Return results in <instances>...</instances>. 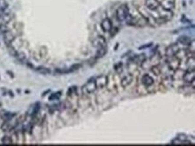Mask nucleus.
I'll return each instance as SVG.
<instances>
[{
  "label": "nucleus",
  "instance_id": "obj_1",
  "mask_svg": "<svg viewBox=\"0 0 195 146\" xmlns=\"http://www.w3.org/2000/svg\"><path fill=\"white\" fill-rule=\"evenodd\" d=\"M96 89H97V86L95 83V77H92L82 87V91L84 94L88 95V94L95 92L96 91Z\"/></svg>",
  "mask_w": 195,
  "mask_h": 146
},
{
  "label": "nucleus",
  "instance_id": "obj_2",
  "mask_svg": "<svg viewBox=\"0 0 195 146\" xmlns=\"http://www.w3.org/2000/svg\"><path fill=\"white\" fill-rule=\"evenodd\" d=\"M128 14H129V7L126 5L121 6L116 11V16L118 21L120 22H125Z\"/></svg>",
  "mask_w": 195,
  "mask_h": 146
},
{
  "label": "nucleus",
  "instance_id": "obj_3",
  "mask_svg": "<svg viewBox=\"0 0 195 146\" xmlns=\"http://www.w3.org/2000/svg\"><path fill=\"white\" fill-rule=\"evenodd\" d=\"M167 65L168 68L172 71H176L178 69L180 65V59L176 56H173L170 58H167Z\"/></svg>",
  "mask_w": 195,
  "mask_h": 146
},
{
  "label": "nucleus",
  "instance_id": "obj_4",
  "mask_svg": "<svg viewBox=\"0 0 195 146\" xmlns=\"http://www.w3.org/2000/svg\"><path fill=\"white\" fill-rule=\"evenodd\" d=\"M155 11H157V13L159 14L158 15H159V17H161V18H163V19H165L166 22L167 21H170L172 18H173V12H172V10H168V9H165V8H164V7H162L161 6L157 9V10H155Z\"/></svg>",
  "mask_w": 195,
  "mask_h": 146
},
{
  "label": "nucleus",
  "instance_id": "obj_5",
  "mask_svg": "<svg viewBox=\"0 0 195 146\" xmlns=\"http://www.w3.org/2000/svg\"><path fill=\"white\" fill-rule=\"evenodd\" d=\"M194 78H195V72L194 69L189 68L186 72H184L183 80L186 83H194Z\"/></svg>",
  "mask_w": 195,
  "mask_h": 146
},
{
  "label": "nucleus",
  "instance_id": "obj_6",
  "mask_svg": "<svg viewBox=\"0 0 195 146\" xmlns=\"http://www.w3.org/2000/svg\"><path fill=\"white\" fill-rule=\"evenodd\" d=\"M179 51V47L177 44H172L170 45L165 50V56L167 58L173 57V56H176V53Z\"/></svg>",
  "mask_w": 195,
  "mask_h": 146
},
{
  "label": "nucleus",
  "instance_id": "obj_7",
  "mask_svg": "<svg viewBox=\"0 0 195 146\" xmlns=\"http://www.w3.org/2000/svg\"><path fill=\"white\" fill-rule=\"evenodd\" d=\"M160 2L158 0H146V7L147 10L155 11L160 6Z\"/></svg>",
  "mask_w": 195,
  "mask_h": 146
},
{
  "label": "nucleus",
  "instance_id": "obj_8",
  "mask_svg": "<svg viewBox=\"0 0 195 146\" xmlns=\"http://www.w3.org/2000/svg\"><path fill=\"white\" fill-rule=\"evenodd\" d=\"M101 27L103 29V32H109L112 31V28H113V22L110 19L108 18H105L103 20V22H101Z\"/></svg>",
  "mask_w": 195,
  "mask_h": 146
},
{
  "label": "nucleus",
  "instance_id": "obj_9",
  "mask_svg": "<svg viewBox=\"0 0 195 146\" xmlns=\"http://www.w3.org/2000/svg\"><path fill=\"white\" fill-rule=\"evenodd\" d=\"M95 79V83H96L97 88H103L108 83V78L105 76H100Z\"/></svg>",
  "mask_w": 195,
  "mask_h": 146
},
{
  "label": "nucleus",
  "instance_id": "obj_10",
  "mask_svg": "<svg viewBox=\"0 0 195 146\" xmlns=\"http://www.w3.org/2000/svg\"><path fill=\"white\" fill-rule=\"evenodd\" d=\"M93 46L96 48L106 46V40L103 36H97L94 40H93Z\"/></svg>",
  "mask_w": 195,
  "mask_h": 146
},
{
  "label": "nucleus",
  "instance_id": "obj_11",
  "mask_svg": "<svg viewBox=\"0 0 195 146\" xmlns=\"http://www.w3.org/2000/svg\"><path fill=\"white\" fill-rule=\"evenodd\" d=\"M141 83L145 86V87H149L151 85H153L154 83V80L148 75H144L141 78Z\"/></svg>",
  "mask_w": 195,
  "mask_h": 146
},
{
  "label": "nucleus",
  "instance_id": "obj_12",
  "mask_svg": "<svg viewBox=\"0 0 195 146\" xmlns=\"http://www.w3.org/2000/svg\"><path fill=\"white\" fill-rule=\"evenodd\" d=\"M3 39H4V41L6 42V45H9V44H11L14 40V39H15V37H14V35L11 32V31H7V32H6L4 34H3Z\"/></svg>",
  "mask_w": 195,
  "mask_h": 146
},
{
  "label": "nucleus",
  "instance_id": "obj_13",
  "mask_svg": "<svg viewBox=\"0 0 195 146\" xmlns=\"http://www.w3.org/2000/svg\"><path fill=\"white\" fill-rule=\"evenodd\" d=\"M161 6L168 9V10H172L175 7L176 5V0H162V3H160Z\"/></svg>",
  "mask_w": 195,
  "mask_h": 146
},
{
  "label": "nucleus",
  "instance_id": "obj_14",
  "mask_svg": "<svg viewBox=\"0 0 195 146\" xmlns=\"http://www.w3.org/2000/svg\"><path fill=\"white\" fill-rule=\"evenodd\" d=\"M132 80H133V76H132L131 75H126V76L121 79V86H122V87H127L128 85H129V84L131 83Z\"/></svg>",
  "mask_w": 195,
  "mask_h": 146
},
{
  "label": "nucleus",
  "instance_id": "obj_15",
  "mask_svg": "<svg viewBox=\"0 0 195 146\" xmlns=\"http://www.w3.org/2000/svg\"><path fill=\"white\" fill-rule=\"evenodd\" d=\"M15 116L14 113H10V112H6V110H2L0 112V117L4 121H10Z\"/></svg>",
  "mask_w": 195,
  "mask_h": 146
},
{
  "label": "nucleus",
  "instance_id": "obj_16",
  "mask_svg": "<svg viewBox=\"0 0 195 146\" xmlns=\"http://www.w3.org/2000/svg\"><path fill=\"white\" fill-rule=\"evenodd\" d=\"M177 41L179 42V43H181V44H183V45H191V38L190 37H188V36H186V35H182V36H180L179 38H178V40H177Z\"/></svg>",
  "mask_w": 195,
  "mask_h": 146
},
{
  "label": "nucleus",
  "instance_id": "obj_17",
  "mask_svg": "<svg viewBox=\"0 0 195 146\" xmlns=\"http://www.w3.org/2000/svg\"><path fill=\"white\" fill-rule=\"evenodd\" d=\"M107 53V47L106 46H103V47H98L97 48V51H96V55L95 57L97 58H101L103 57H104Z\"/></svg>",
  "mask_w": 195,
  "mask_h": 146
},
{
  "label": "nucleus",
  "instance_id": "obj_18",
  "mask_svg": "<svg viewBox=\"0 0 195 146\" xmlns=\"http://www.w3.org/2000/svg\"><path fill=\"white\" fill-rule=\"evenodd\" d=\"M132 60L137 64V65H142V63L146 60V56L145 54H141V55H139V56H135Z\"/></svg>",
  "mask_w": 195,
  "mask_h": 146
},
{
  "label": "nucleus",
  "instance_id": "obj_19",
  "mask_svg": "<svg viewBox=\"0 0 195 146\" xmlns=\"http://www.w3.org/2000/svg\"><path fill=\"white\" fill-rule=\"evenodd\" d=\"M35 71H36L37 73H40V74H41V75H50L51 73L49 68L43 67V66L36 67V68H35Z\"/></svg>",
  "mask_w": 195,
  "mask_h": 146
},
{
  "label": "nucleus",
  "instance_id": "obj_20",
  "mask_svg": "<svg viewBox=\"0 0 195 146\" xmlns=\"http://www.w3.org/2000/svg\"><path fill=\"white\" fill-rule=\"evenodd\" d=\"M8 8V4L6 2V0H0V11L4 12L7 10Z\"/></svg>",
  "mask_w": 195,
  "mask_h": 146
},
{
  "label": "nucleus",
  "instance_id": "obj_21",
  "mask_svg": "<svg viewBox=\"0 0 195 146\" xmlns=\"http://www.w3.org/2000/svg\"><path fill=\"white\" fill-rule=\"evenodd\" d=\"M2 143L3 144H12L13 143V140H12V137L9 136V135H5L3 138H2Z\"/></svg>",
  "mask_w": 195,
  "mask_h": 146
},
{
  "label": "nucleus",
  "instance_id": "obj_22",
  "mask_svg": "<svg viewBox=\"0 0 195 146\" xmlns=\"http://www.w3.org/2000/svg\"><path fill=\"white\" fill-rule=\"evenodd\" d=\"M62 92L61 91H57L55 93H52L51 96H50V101H55V100H58L59 97L61 96Z\"/></svg>",
  "mask_w": 195,
  "mask_h": 146
},
{
  "label": "nucleus",
  "instance_id": "obj_23",
  "mask_svg": "<svg viewBox=\"0 0 195 146\" xmlns=\"http://www.w3.org/2000/svg\"><path fill=\"white\" fill-rule=\"evenodd\" d=\"M151 72L153 73L154 75H156V76H159L160 74H161V69L157 66V65H155V66H153V67H151Z\"/></svg>",
  "mask_w": 195,
  "mask_h": 146
},
{
  "label": "nucleus",
  "instance_id": "obj_24",
  "mask_svg": "<svg viewBox=\"0 0 195 146\" xmlns=\"http://www.w3.org/2000/svg\"><path fill=\"white\" fill-rule=\"evenodd\" d=\"M176 139H177L178 141H180V142H181V144H182V142L187 140V135H185V134H178L177 137H176Z\"/></svg>",
  "mask_w": 195,
  "mask_h": 146
},
{
  "label": "nucleus",
  "instance_id": "obj_25",
  "mask_svg": "<svg viewBox=\"0 0 195 146\" xmlns=\"http://www.w3.org/2000/svg\"><path fill=\"white\" fill-rule=\"evenodd\" d=\"M152 45H153L152 42H150V43H148V44H145V45L139 47V50H145V48H148V47H150Z\"/></svg>",
  "mask_w": 195,
  "mask_h": 146
}]
</instances>
